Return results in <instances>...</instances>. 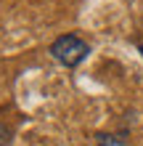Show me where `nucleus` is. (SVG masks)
Instances as JSON below:
<instances>
[{"mask_svg":"<svg viewBox=\"0 0 143 146\" xmlns=\"http://www.w3.org/2000/svg\"><path fill=\"white\" fill-rule=\"evenodd\" d=\"M88 53H90V45L85 40H80L77 35H61L58 40H53V45H50V56H53L58 64L69 66V69L82 64Z\"/></svg>","mask_w":143,"mask_h":146,"instance_id":"1","label":"nucleus"},{"mask_svg":"<svg viewBox=\"0 0 143 146\" xmlns=\"http://www.w3.org/2000/svg\"><path fill=\"white\" fill-rule=\"evenodd\" d=\"M98 146H125V141L119 135H111V133H98Z\"/></svg>","mask_w":143,"mask_h":146,"instance_id":"2","label":"nucleus"},{"mask_svg":"<svg viewBox=\"0 0 143 146\" xmlns=\"http://www.w3.org/2000/svg\"><path fill=\"white\" fill-rule=\"evenodd\" d=\"M11 138H13V130H11L8 125L0 122V146H8V143H11Z\"/></svg>","mask_w":143,"mask_h":146,"instance_id":"3","label":"nucleus"},{"mask_svg":"<svg viewBox=\"0 0 143 146\" xmlns=\"http://www.w3.org/2000/svg\"><path fill=\"white\" fill-rule=\"evenodd\" d=\"M140 53H143V45H140Z\"/></svg>","mask_w":143,"mask_h":146,"instance_id":"4","label":"nucleus"}]
</instances>
